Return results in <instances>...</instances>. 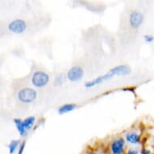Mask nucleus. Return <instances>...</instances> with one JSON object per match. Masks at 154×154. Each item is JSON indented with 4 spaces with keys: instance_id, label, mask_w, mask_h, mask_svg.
Segmentation results:
<instances>
[{
    "instance_id": "nucleus-1",
    "label": "nucleus",
    "mask_w": 154,
    "mask_h": 154,
    "mask_svg": "<svg viewBox=\"0 0 154 154\" xmlns=\"http://www.w3.org/2000/svg\"><path fill=\"white\" fill-rule=\"evenodd\" d=\"M19 101L23 103H31L37 98V92L35 90L30 87H24L19 91L17 94Z\"/></svg>"
},
{
    "instance_id": "nucleus-2",
    "label": "nucleus",
    "mask_w": 154,
    "mask_h": 154,
    "mask_svg": "<svg viewBox=\"0 0 154 154\" xmlns=\"http://www.w3.org/2000/svg\"><path fill=\"white\" fill-rule=\"evenodd\" d=\"M49 75L45 71L37 70L32 76V83L36 88H43L49 82Z\"/></svg>"
},
{
    "instance_id": "nucleus-3",
    "label": "nucleus",
    "mask_w": 154,
    "mask_h": 154,
    "mask_svg": "<svg viewBox=\"0 0 154 154\" xmlns=\"http://www.w3.org/2000/svg\"><path fill=\"white\" fill-rule=\"evenodd\" d=\"M144 20V16L143 13L138 11H133L129 15V24L134 29L139 28L143 24Z\"/></svg>"
},
{
    "instance_id": "nucleus-4",
    "label": "nucleus",
    "mask_w": 154,
    "mask_h": 154,
    "mask_svg": "<svg viewBox=\"0 0 154 154\" xmlns=\"http://www.w3.org/2000/svg\"><path fill=\"white\" fill-rule=\"evenodd\" d=\"M8 29L11 32L15 33V34H21L24 32L27 29V23L23 20L16 19L8 24Z\"/></svg>"
},
{
    "instance_id": "nucleus-5",
    "label": "nucleus",
    "mask_w": 154,
    "mask_h": 154,
    "mask_svg": "<svg viewBox=\"0 0 154 154\" xmlns=\"http://www.w3.org/2000/svg\"><path fill=\"white\" fill-rule=\"evenodd\" d=\"M83 74L84 71L82 67L79 66H73L67 73V79L72 82H77L82 79Z\"/></svg>"
},
{
    "instance_id": "nucleus-6",
    "label": "nucleus",
    "mask_w": 154,
    "mask_h": 154,
    "mask_svg": "<svg viewBox=\"0 0 154 154\" xmlns=\"http://www.w3.org/2000/svg\"><path fill=\"white\" fill-rule=\"evenodd\" d=\"M113 77L114 76L112 73H111L110 72H107V73L103 74V75L99 76V77L93 79V80H91V81L86 82V83H85V87L86 88H92L94 86L99 85V84L103 83L105 81H107L109 79H112Z\"/></svg>"
},
{
    "instance_id": "nucleus-7",
    "label": "nucleus",
    "mask_w": 154,
    "mask_h": 154,
    "mask_svg": "<svg viewBox=\"0 0 154 154\" xmlns=\"http://www.w3.org/2000/svg\"><path fill=\"white\" fill-rule=\"evenodd\" d=\"M109 72L112 73L113 76L125 77V76L129 75L131 73V69L128 65H119V66H117L111 69Z\"/></svg>"
},
{
    "instance_id": "nucleus-8",
    "label": "nucleus",
    "mask_w": 154,
    "mask_h": 154,
    "mask_svg": "<svg viewBox=\"0 0 154 154\" xmlns=\"http://www.w3.org/2000/svg\"><path fill=\"white\" fill-rule=\"evenodd\" d=\"M125 146V140L123 138L115 140L111 144V154H123Z\"/></svg>"
},
{
    "instance_id": "nucleus-9",
    "label": "nucleus",
    "mask_w": 154,
    "mask_h": 154,
    "mask_svg": "<svg viewBox=\"0 0 154 154\" xmlns=\"http://www.w3.org/2000/svg\"><path fill=\"white\" fill-rule=\"evenodd\" d=\"M126 141L131 144H138L140 142V136L137 132H131L126 135Z\"/></svg>"
},
{
    "instance_id": "nucleus-10",
    "label": "nucleus",
    "mask_w": 154,
    "mask_h": 154,
    "mask_svg": "<svg viewBox=\"0 0 154 154\" xmlns=\"http://www.w3.org/2000/svg\"><path fill=\"white\" fill-rule=\"evenodd\" d=\"M77 108V105L74 103H66L62 105L58 108V113L60 115H64L66 113H69L70 111H73Z\"/></svg>"
},
{
    "instance_id": "nucleus-11",
    "label": "nucleus",
    "mask_w": 154,
    "mask_h": 154,
    "mask_svg": "<svg viewBox=\"0 0 154 154\" xmlns=\"http://www.w3.org/2000/svg\"><path fill=\"white\" fill-rule=\"evenodd\" d=\"M14 123L15 124V127L17 128V131H19V133L20 134L21 137H24L27 134V130H26L25 127L23 125V120H21L20 119H14Z\"/></svg>"
},
{
    "instance_id": "nucleus-12",
    "label": "nucleus",
    "mask_w": 154,
    "mask_h": 154,
    "mask_svg": "<svg viewBox=\"0 0 154 154\" xmlns=\"http://www.w3.org/2000/svg\"><path fill=\"white\" fill-rule=\"evenodd\" d=\"M20 141L19 140H13L10 142V144H8V149H9V153L13 154L16 151L18 147L20 146Z\"/></svg>"
},
{
    "instance_id": "nucleus-13",
    "label": "nucleus",
    "mask_w": 154,
    "mask_h": 154,
    "mask_svg": "<svg viewBox=\"0 0 154 154\" xmlns=\"http://www.w3.org/2000/svg\"><path fill=\"white\" fill-rule=\"evenodd\" d=\"M23 122L26 130L28 131V130L31 129L33 127V125H34L35 122V116H29L28 118H26L25 119H23Z\"/></svg>"
},
{
    "instance_id": "nucleus-14",
    "label": "nucleus",
    "mask_w": 154,
    "mask_h": 154,
    "mask_svg": "<svg viewBox=\"0 0 154 154\" xmlns=\"http://www.w3.org/2000/svg\"><path fill=\"white\" fill-rule=\"evenodd\" d=\"M144 40L146 43H152L154 41V36L150 34H146L144 35Z\"/></svg>"
},
{
    "instance_id": "nucleus-15",
    "label": "nucleus",
    "mask_w": 154,
    "mask_h": 154,
    "mask_svg": "<svg viewBox=\"0 0 154 154\" xmlns=\"http://www.w3.org/2000/svg\"><path fill=\"white\" fill-rule=\"evenodd\" d=\"M55 85L56 86H60L61 84L64 82V79H63V76L62 75H59V76H57L55 79Z\"/></svg>"
},
{
    "instance_id": "nucleus-16",
    "label": "nucleus",
    "mask_w": 154,
    "mask_h": 154,
    "mask_svg": "<svg viewBox=\"0 0 154 154\" xmlns=\"http://www.w3.org/2000/svg\"><path fill=\"white\" fill-rule=\"evenodd\" d=\"M140 154H152L151 150L146 149V148H143V149L140 151Z\"/></svg>"
},
{
    "instance_id": "nucleus-17",
    "label": "nucleus",
    "mask_w": 154,
    "mask_h": 154,
    "mask_svg": "<svg viewBox=\"0 0 154 154\" xmlns=\"http://www.w3.org/2000/svg\"><path fill=\"white\" fill-rule=\"evenodd\" d=\"M127 154H139V151H138L137 149H129V150H128Z\"/></svg>"
},
{
    "instance_id": "nucleus-18",
    "label": "nucleus",
    "mask_w": 154,
    "mask_h": 154,
    "mask_svg": "<svg viewBox=\"0 0 154 154\" xmlns=\"http://www.w3.org/2000/svg\"><path fill=\"white\" fill-rule=\"evenodd\" d=\"M24 147H25V143L23 142V144H21V145L20 146V149H19V154H23V152L24 150Z\"/></svg>"
}]
</instances>
